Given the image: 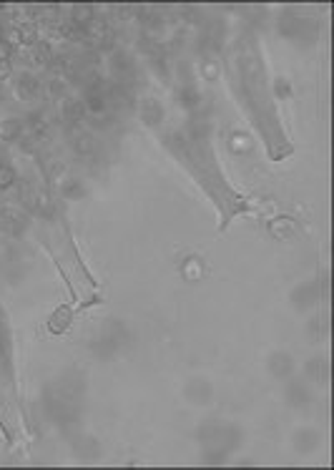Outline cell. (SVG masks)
<instances>
[{
	"instance_id": "1",
	"label": "cell",
	"mask_w": 334,
	"mask_h": 470,
	"mask_svg": "<svg viewBox=\"0 0 334 470\" xmlns=\"http://www.w3.org/2000/svg\"><path fill=\"white\" fill-rule=\"evenodd\" d=\"M63 114H65V118H70V121H78V118L83 116V103H78V101H65Z\"/></svg>"
},
{
	"instance_id": "2",
	"label": "cell",
	"mask_w": 334,
	"mask_h": 470,
	"mask_svg": "<svg viewBox=\"0 0 334 470\" xmlns=\"http://www.w3.org/2000/svg\"><path fill=\"white\" fill-rule=\"evenodd\" d=\"M13 178H15V171H13L10 166H0V189L10 186V184H13Z\"/></svg>"
}]
</instances>
